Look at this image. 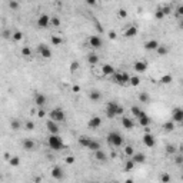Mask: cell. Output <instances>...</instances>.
I'll list each match as a JSON object with an SVG mask.
<instances>
[{
  "label": "cell",
  "instance_id": "1",
  "mask_svg": "<svg viewBox=\"0 0 183 183\" xmlns=\"http://www.w3.org/2000/svg\"><path fill=\"white\" fill-rule=\"evenodd\" d=\"M124 109L122 106L116 103V102H107V106H106V116L109 119H115L119 115H123Z\"/></svg>",
  "mask_w": 183,
  "mask_h": 183
},
{
  "label": "cell",
  "instance_id": "2",
  "mask_svg": "<svg viewBox=\"0 0 183 183\" xmlns=\"http://www.w3.org/2000/svg\"><path fill=\"white\" fill-rule=\"evenodd\" d=\"M47 144H49V147L53 149V150H63V147H65V143H63V140H62V137L59 135H49L47 137Z\"/></svg>",
  "mask_w": 183,
  "mask_h": 183
},
{
  "label": "cell",
  "instance_id": "3",
  "mask_svg": "<svg viewBox=\"0 0 183 183\" xmlns=\"http://www.w3.org/2000/svg\"><path fill=\"white\" fill-rule=\"evenodd\" d=\"M107 142L110 146L113 147H120L123 144V136L119 133V132H110L107 135Z\"/></svg>",
  "mask_w": 183,
  "mask_h": 183
},
{
  "label": "cell",
  "instance_id": "4",
  "mask_svg": "<svg viewBox=\"0 0 183 183\" xmlns=\"http://www.w3.org/2000/svg\"><path fill=\"white\" fill-rule=\"evenodd\" d=\"M49 118L52 119V120H54V122H57V123H62V122H65L66 115L62 109L54 107V109H52V110L49 112Z\"/></svg>",
  "mask_w": 183,
  "mask_h": 183
},
{
  "label": "cell",
  "instance_id": "5",
  "mask_svg": "<svg viewBox=\"0 0 183 183\" xmlns=\"http://www.w3.org/2000/svg\"><path fill=\"white\" fill-rule=\"evenodd\" d=\"M37 52L42 57H45V59H50L52 57V50H50V47L49 46H46L45 43H40L37 46Z\"/></svg>",
  "mask_w": 183,
  "mask_h": 183
},
{
  "label": "cell",
  "instance_id": "6",
  "mask_svg": "<svg viewBox=\"0 0 183 183\" xmlns=\"http://www.w3.org/2000/svg\"><path fill=\"white\" fill-rule=\"evenodd\" d=\"M137 122H139V124L142 126V127H147L149 124L152 123V119L149 118V115L146 113V112H140V115L137 116Z\"/></svg>",
  "mask_w": 183,
  "mask_h": 183
},
{
  "label": "cell",
  "instance_id": "7",
  "mask_svg": "<svg viewBox=\"0 0 183 183\" xmlns=\"http://www.w3.org/2000/svg\"><path fill=\"white\" fill-rule=\"evenodd\" d=\"M143 143L146 147H149V149H152V147H155V144H156V139H155V136L152 135L150 132H146L143 136Z\"/></svg>",
  "mask_w": 183,
  "mask_h": 183
},
{
  "label": "cell",
  "instance_id": "8",
  "mask_svg": "<svg viewBox=\"0 0 183 183\" xmlns=\"http://www.w3.org/2000/svg\"><path fill=\"white\" fill-rule=\"evenodd\" d=\"M46 129L50 132L52 135H59V123L57 122H54V120H52V119H49L47 122H46Z\"/></svg>",
  "mask_w": 183,
  "mask_h": 183
},
{
  "label": "cell",
  "instance_id": "9",
  "mask_svg": "<svg viewBox=\"0 0 183 183\" xmlns=\"http://www.w3.org/2000/svg\"><path fill=\"white\" fill-rule=\"evenodd\" d=\"M37 26L40 27V29H46V27L50 26V16L49 14H40L39 19H37Z\"/></svg>",
  "mask_w": 183,
  "mask_h": 183
},
{
  "label": "cell",
  "instance_id": "10",
  "mask_svg": "<svg viewBox=\"0 0 183 183\" xmlns=\"http://www.w3.org/2000/svg\"><path fill=\"white\" fill-rule=\"evenodd\" d=\"M89 45H90V47H93V49H100L102 45H103V40L100 39L99 36L93 34V36L89 37Z\"/></svg>",
  "mask_w": 183,
  "mask_h": 183
},
{
  "label": "cell",
  "instance_id": "11",
  "mask_svg": "<svg viewBox=\"0 0 183 183\" xmlns=\"http://www.w3.org/2000/svg\"><path fill=\"white\" fill-rule=\"evenodd\" d=\"M100 124H102V119L99 118V116H93V118L87 122V127L92 129V130H96L100 127Z\"/></svg>",
  "mask_w": 183,
  "mask_h": 183
},
{
  "label": "cell",
  "instance_id": "12",
  "mask_svg": "<svg viewBox=\"0 0 183 183\" xmlns=\"http://www.w3.org/2000/svg\"><path fill=\"white\" fill-rule=\"evenodd\" d=\"M172 119H173V122H176V123H182L183 122V109L182 107H176L175 110L172 112Z\"/></svg>",
  "mask_w": 183,
  "mask_h": 183
},
{
  "label": "cell",
  "instance_id": "13",
  "mask_svg": "<svg viewBox=\"0 0 183 183\" xmlns=\"http://www.w3.org/2000/svg\"><path fill=\"white\" fill-rule=\"evenodd\" d=\"M47 103V97L42 93H36L34 94V105L39 106V107H43V106Z\"/></svg>",
  "mask_w": 183,
  "mask_h": 183
},
{
  "label": "cell",
  "instance_id": "14",
  "mask_svg": "<svg viewBox=\"0 0 183 183\" xmlns=\"http://www.w3.org/2000/svg\"><path fill=\"white\" fill-rule=\"evenodd\" d=\"M22 144H23V149H25L26 152L36 150V142H34V140H32V139H25Z\"/></svg>",
  "mask_w": 183,
  "mask_h": 183
},
{
  "label": "cell",
  "instance_id": "15",
  "mask_svg": "<svg viewBox=\"0 0 183 183\" xmlns=\"http://www.w3.org/2000/svg\"><path fill=\"white\" fill-rule=\"evenodd\" d=\"M137 33H139V27L137 26H129L126 30H124L123 36L124 37H127V39H132V37H135Z\"/></svg>",
  "mask_w": 183,
  "mask_h": 183
},
{
  "label": "cell",
  "instance_id": "16",
  "mask_svg": "<svg viewBox=\"0 0 183 183\" xmlns=\"http://www.w3.org/2000/svg\"><path fill=\"white\" fill-rule=\"evenodd\" d=\"M52 176H53V179L62 180V179L65 177V172H63V169H62L60 166H54L52 169Z\"/></svg>",
  "mask_w": 183,
  "mask_h": 183
},
{
  "label": "cell",
  "instance_id": "17",
  "mask_svg": "<svg viewBox=\"0 0 183 183\" xmlns=\"http://www.w3.org/2000/svg\"><path fill=\"white\" fill-rule=\"evenodd\" d=\"M94 157H96V160L102 162V163H106V162L109 160V157H107V153H106L105 150H102V149H99V150L94 152Z\"/></svg>",
  "mask_w": 183,
  "mask_h": 183
},
{
  "label": "cell",
  "instance_id": "18",
  "mask_svg": "<svg viewBox=\"0 0 183 183\" xmlns=\"http://www.w3.org/2000/svg\"><path fill=\"white\" fill-rule=\"evenodd\" d=\"M133 67H135V70H136L137 73H144L146 72V69H147V63L143 62V60H137Z\"/></svg>",
  "mask_w": 183,
  "mask_h": 183
},
{
  "label": "cell",
  "instance_id": "19",
  "mask_svg": "<svg viewBox=\"0 0 183 183\" xmlns=\"http://www.w3.org/2000/svg\"><path fill=\"white\" fill-rule=\"evenodd\" d=\"M122 124L124 126V129H127V130H130V129L135 127V122H133L130 118H127V116H123V118H122Z\"/></svg>",
  "mask_w": 183,
  "mask_h": 183
},
{
  "label": "cell",
  "instance_id": "20",
  "mask_svg": "<svg viewBox=\"0 0 183 183\" xmlns=\"http://www.w3.org/2000/svg\"><path fill=\"white\" fill-rule=\"evenodd\" d=\"M132 160H133L135 163H144V160H146V156H144L143 153L137 152V153H133V155H132Z\"/></svg>",
  "mask_w": 183,
  "mask_h": 183
},
{
  "label": "cell",
  "instance_id": "21",
  "mask_svg": "<svg viewBox=\"0 0 183 183\" xmlns=\"http://www.w3.org/2000/svg\"><path fill=\"white\" fill-rule=\"evenodd\" d=\"M157 46H159V42L155 39H152V40H149V42L144 43V49H146V50H156Z\"/></svg>",
  "mask_w": 183,
  "mask_h": 183
},
{
  "label": "cell",
  "instance_id": "22",
  "mask_svg": "<svg viewBox=\"0 0 183 183\" xmlns=\"http://www.w3.org/2000/svg\"><path fill=\"white\" fill-rule=\"evenodd\" d=\"M102 73L105 74V76H112L113 73H115V67L112 65H103L102 67Z\"/></svg>",
  "mask_w": 183,
  "mask_h": 183
},
{
  "label": "cell",
  "instance_id": "23",
  "mask_svg": "<svg viewBox=\"0 0 183 183\" xmlns=\"http://www.w3.org/2000/svg\"><path fill=\"white\" fill-rule=\"evenodd\" d=\"M87 149L92 152H96V150H99V149H102V147H100V143H99L97 140H93V139H92L90 142H89V144H87Z\"/></svg>",
  "mask_w": 183,
  "mask_h": 183
},
{
  "label": "cell",
  "instance_id": "24",
  "mask_svg": "<svg viewBox=\"0 0 183 183\" xmlns=\"http://www.w3.org/2000/svg\"><path fill=\"white\" fill-rule=\"evenodd\" d=\"M156 52H157V54H159V56H166V54L169 53V47L159 43V46H157V49H156Z\"/></svg>",
  "mask_w": 183,
  "mask_h": 183
},
{
  "label": "cell",
  "instance_id": "25",
  "mask_svg": "<svg viewBox=\"0 0 183 183\" xmlns=\"http://www.w3.org/2000/svg\"><path fill=\"white\" fill-rule=\"evenodd\" d=\"M100 97H102V94H100L99 90H92L90 93H89V99H90L92 102H99Z\"/></svg>",
  "mask_w": 183,
  "mask_h": 183
},
{
  "label": "cell",
  "instance_id": "26",
  "mask_svg": "<svg viewBox=\"0 0 183 183\" xmlns=\"http://www.w3.org/2000/svg\"><path fill=\"white\" fill-rule=\"evenodd\" d=\"M139 100H140L142 103H149V102H150V96H149V93H147V92H140V94H139Z\"/></svg>",
  "mask_w": 183,
  "mask_h": 183
},
{
  "label": "cell",
  "instance_id": "27",
  "mask_svg": "<svg viewBox=\"0 0 183 183\" xmlns=\"http://www.w3.org/2000/svg\"><path fill=\"white\" fill-rule=\"evenodd\" d=\"M113 82L115 83H118V85H120V86H123V80H122V72H115L113 74Z\"/></svg>",
  "mask_w": 183,
  "mask_h": 183
},
{
  "label": "cell",
  "instance_id": "28",
  "mask_svg": "<svg viewBox=\"0 0 183 183\" xmlns=\"http://www.w3.org/2000/svg\"><path fill=\"white\" fill-rule=\"evenodd\" d=\"M90 140H92V137H89V136H82V137H79V144L87 149V144H89V142H90Z\"/></svg>",
  "mask_w": 183,
  "mask_h": 183
},
{
  "label": "cell",
  "instance_id": "29",
  "mask_svg": "<svg viewBox=\"0 0 183 183\" xmlns=\"http://www.w3.org/2000/svg\"><path fill=\"white\" fill-rule=\"evenodd\" d=\"M172 80H173V76H172V74H164V76L160 77V83H162V85H169V83H172Z\"/></svg>",
  "mask_w": 183,
  "mask_h": 183
},
{
  "label": "cell",
  "instance_id": "30",
  "mask_svg": "<svg viewBox=\"0 0 183 183\" xmlns=\"http://www.w3.org/2000/svg\"><path fill=\"white\" fill-rule=\"evenodd\" d=\"M12 39H13L14 42H22V40H23V33L19 32V30H16V32L12 33Z\"/></svg>",
  "mask_w": 183,
  "mask_h": 183
},
{
  "label": "cell",
  "instance_id": "31",
  "mask_svg": "<svg viewBox=\"0 0 183 183\" xmlns=\"http://www.w3.org/2000/svg\"><path fill=\"white\" fill-rule=\"evenodd\" d=\"M50 40H52V45L53 46H60L62 43H63V39H62L60 36H56V34H53Z\"/></svg>",
  "mask_w": 183,
  "mask_h": 183
},
{
  "label": "cell",
  "instance_id": "32",
  "mask_svg": "<svg viewBox=\"0 0 183 183\" xmlns=\"http://www.w3.org/2000/svg\"><path fill=\"white\" fill-rule=\"evenodd\" d=\"M163 129H164L166 132L175 130V122H173V120H169V122H166V123L163 124Z\"/></svg>",
  "mask_w": 183,
  "mask_h": 183
},
{
  "label": "cell",
  "instance_id": "33",
  "mask_svg": "<svg viewBox=\"0 0 183 183\" xmlns=\"http://www.w3.org/2000/svg\"><path fill=\"white\" fill-rule=\"evenodd\" d=\"M87 62H89L90 65H96V63L99 62L97 54H94V53H90V54L87 56Z\"/></svg>",
  "mask_w": 183,
  "mask_h": 183
},
{
  "label": "cell",
  "instance_id": "34",
  "mask_svg": "<svg viewBox=\"0 0 183 183\" xmlns=\"http://www.w3.org/2000/svg\"><path fill=\"white\" fill-rule=\"evenodd\" d=\"M135 162L133 160H126V163H124V172H130V170H133V167H135Z\"/></svg>",
  "mask_w": 183,
  "mask_h": 183
},
{
  "label": "cell",
  "instance_id": "35",
  "mask_svg": "<svg viewBox=\"0 0 183 183\" xmlns=\"http://www.w3.org/2000/svg\"><path fill=\"white\" fill-rule=\"evenodd\" d=\"M129 85H132L133 87H137V86L140 85V79L137 77V76H130V80H129Z\"/></svg>",
  "mask_w": 183,
  "mask_h": 183
},
{
  "label": "cell",
  "instance_id": "36",
  "mask_svg": "<svg viewBox=\"0 0 183 183\" xmlns=\"http://www.w3.org/2000/svg\"><path fill=\"white\" fill-rule=\"evenodd\" d=\"M9 163H10V166H13V167H17L20 164V159L17 156H13L9 159Z\"/></svg>",
  "mask_w": 183,
  "mask_h": 183
},
{
  "label": "cell",
  "instance_id": "37",
  "mask_svg": "<svg viewBox=\"0 0 183 183\" xmlns=\"http://www.w3.org/2000/svg\"><path fill=\"white\" fill-rule=\"evenodd\" d=\"M176 152H177V149L175 144H167V146H166V153H167V155H175Z\"/></svg>",
  "mask_w": 183,
  "mask_h": 183
},
{
  "label": "cell",
  "instance_id": "38",
  "mask_svg": "<svg viewBox=\"0 0 183 183\" xmlns=\"http://www.w3.org/2000/svg\"><path fill=\"white\" fill-rule=\"evenodd\" d=\"M130 112H132V115H133L135 118H137V116L140 115V112H142V109H140L139 106H132V107H130Z\"/></svg>",
  "mask_w": 183,
  "mask_h": 183
},
{
  "label": "cell",
  "instance_id": "39",
  "mask_svg": "<svg viewBox=\"0 0 183 183\" xmlns=\"http://www.w3.org/2000/svg\"><path fill=\"white\" fill-rule=\"evenodd\" d=\"M20 126H22V123H20L19 120H16V119L10 122V127H12L13 130H19V129H20Z\"/></svg>",
  "mask_w": 183,
  "mask_h": 183
},
{
  "label": "cell",
  "instance_id": "40",
  "mask_svg": "<svg viewBox=\"0 0 183 183\" xmlns=\"http://www.w3.org/2000/svg\"><path fill=\"white\" fill-rule=\"evenodd\" d=\"M9 7L12 10H17L19 9V1L17 0H9Z\"/></svg>",
  "mask_w": 183,
  "mask_h": 183
},
{
  "label": "cell",
  "instance_id": "41",
  "mask_svg": "<svg viewBox=\"0 0 183 183\" xmlns=\"http://www.w3.org/2000/svg\"><path fill=\"white\" fill-rule=\"evenodd\" d=\"M122 80H123V85H127L129 80H130V74L126 72H122Z\"/></svg>",
  "mask_w": 183,
  "mask_h": 183
},
{
  "label": "cell",
  "instance_id": "42",
  "mask_svg": "<svg viewBox=\"0 0 183 183\" xmlns=\"http://www.w3.org/2000/svg\"><path fill=\"white\" fill-rule=\"evenodd\" d=\"M22 54H23L25 57H29V56L32 54V50H30V47H27V46H25V47L22 49Z\"/></svg>",
  "mask_w": 183,
  "mask_h": 183
},
{
  "label": "cell",
  "instance_id": "43",
  "mask_svg": "<svg viewBox=\"0 0 183 183\" xmlns=\"http://www.w3.org/2000/svg\"><path fill=\"white\" fill-rule=\"evenodd\" d=\"M50 25L54 27H59L60 26V19L59 17H50Z\"/></svg>",
  "mask_w": 183,
  "mask_h": 183
},
{
  "label": "cell",
  "instance_id": "44",
  "mask_svg": "<svg viewBox=\"0 0 183 183\" xmlns=\"http://www.w3.org/2000/svg\"><path fill=\"white\" fill-rule=\"evenodd\" d=\"M123 152H124V155H127V156H132V155L135 153V150H133V147H132V146H124Z\"/></svg>",
  "mask_w": 183,
  "mask_h": 183
},
{
  "label": "cell",
  "instance_id": "45",
  "mask_svg": "<svg viewBox=\"0 0 183 183\" xmlns=\"http://www.w3.org/2000/svg\"><path fill=\"white\" fill-rule=\"evenodd\" d=\"M160 9H162V12H163L164 16H167V14L172 13V7H170V6H162Z\"/></svg>",
  "mask_w": 183,
  "mask_h": 183
},
{
  "label": "cell",
  "instance_id": "46",
  "mask_svg": "<svg viewBox=\"0 0 183 183\" xmlns=\"http://www.w3.org/2000/svg\"><path fill=\"white\" fill-rule=\"evenodd\" d=\"M155 16H156V19H159V20H162L164 17V14H163V12H162V9H160V7H159V9L156 10Z\"/></svg>",
  "mask_w": 183,
  "mask_h": 183
},
{
  "label": "cell",
  "instance_id": "47",
  "mask_svg": "<svg viewBox=\"0 0 183 183\" xmlns=\"http://www.w3.org/2000/svg\"><path fill=\"white\" fill-rule=\"evenodd\" d=\"M160 182H163V183H169V182H170V176L167 175V173H163V175L160 176Z\"/></svg>",
  "mask_w": 183,
  "mask_h": 183
},
{
  "label": "cell",
  "instance_id": "48",
  "mask_svg": "<svg viewBox=\"0 0 183 183\" xmlns=\"http://www.w3.org/2000/svg\"><path fill=\"white\" fill-rule=\"evenodd\" d=\"M118 14H119L120 19H126V17H127V12H126L124 9H120V10L118 12Z\"/></svg>",
  "mask_w": 183,
  "mask_h": 183
},
{
  "label": "cell",
  "instance_id": "49",
  "mask_svg": "<svg viewBox=\"0 0 183 183\" xmlns=\"http://www.w3.org/2000/svg\"><path fill=\"white\" fill-rule=\"evenodd\" d=\"M77 69H79V63H77V62H74V63H72V66H70V70H72V72L74 73L76 70H77Z\"/></svg>",
  "mask_w": 183,
  "mask_h": 183
},
{
  "label": "cell",
  "instance_id": "50",
  "mask_svg": "<svg viewBox=\"0 0 183 183\" xmlns=\"http://www.w3.org/2000/svg\"><path fill=\"white\" fill-rule=\"evenodd\" d=\"M176 14H177V17H182L183 16V7L182 6H179L176 9Z\"/></svg>",
  "mask_w": 183,
  "mask_h": 183
},
{
  "label": "cell",
  "instance_id": "51",
  "mask_svg": "<svg viewBox=\"0 0 183 183\" xmlns=\"http://www.w3.org/2000/svg\"><path fill=\"white\" fill-rule=\"evenodd\" d=\"M26 129H27V130H34V124H33V122H27V123H26Z\"/></svg>",
  "mask_w": 183,
  "mask_h": 183
},
{
  "label": "cell",
  "instance_id": "52",
  "mask_svg": "<svg viewBox=\"0 0 183 183\" xmlns=\"http://www.w3.org/2000/svg\"><path fill=\"white\" fill-rule=\"evenodd\" d=\"M1 36H3L4 39H9V37H12V33L9 32V30H4V32L1 33Z\"/></svg>",
  "mask_w": 183,
  "mask_h": 183
},
{
  "label": "cell",
  "instance_id": "53",
  "mask_svg": "<svg viewBox=\"0 0 183 183\" xmlns=\"http://www.w3.org/2000/svg\"><path fill=\"white\" fill-rule=\"evenodd\" d=\"M66 163H67V164L74 163V157H73V156H67V157H66Z\"/></svg>",
  "mask_w": 183,
  "mask_h": 183
},
{
  "label": "cell",
  "instance_id": "54",
  "mask_svg": "<svg viewBox=\"0 0 183 183\" xmlns=\"http://www.w3.org/2000/svg\"><path fill=\"white\" fill-rule=\"evenodd\" d=\"M182 163H183V157H182V155H179V156L176 157V164H179V166H180Z\"/></svg>",
  "mask_w": 183,
  "mask_h": 183
},
{
  "label": "cell",
  "instance_id": "55",
  "mask_svg": "<svg viewBox=\"0 0 183 183\" xmlns=\"http://www.w3.org/2000/svg\"><path fill=\"white\" fill-rule=\"evenodd\" d=\"M86 3H87L89 6H94V4L97 3V0H86Z\"/></svg>",
  "mask_w": 183,
  "mask_h": 183
},
{
  "label": "cell",
  "instance_id": "56",
  "mask_svg": "<svg viewBox=\"0 0 183 183\" xmlns=\"http://www.w3.org/2000/svg\"><path fill=\"white\" fill-rule=\"evenodd\" d=\"M45 115H46V112L43 110V109H40V110H39V115H37V116H39V118H45Z\"/></svg>",
  "mask_w": 183,
  "mask_h": 183
},
{
  "label": "cell",
  "instance_id": "57",
  "mask_svg": "<svg viewBox=\"0 0 183 183\" xmlns=\"http://www.w3.org/2000/svg\"><path fill=\"white\" fill-rule=\"evenodd\" d=\"M109 37H110V39H116V33L110 32V33H109Z\"/></svg>",
  "mask_w": 183,
  "mask_h": 183
},
{
  "label": "cell",
  "instance_id": "58",
  "mask_svg": "<svg viewBox=\"0 0 183 183\" xmlns=\"http://www.w3.org/2000/svg\"><path fill=\"white\" fill-rule=\"evenodd\" d=\"M79 90H80V87H79V86H73V92H74V93H77Z\"/></svg>",
  "mask_w": 183,
  "mask_h": 183
}]
</instances>
